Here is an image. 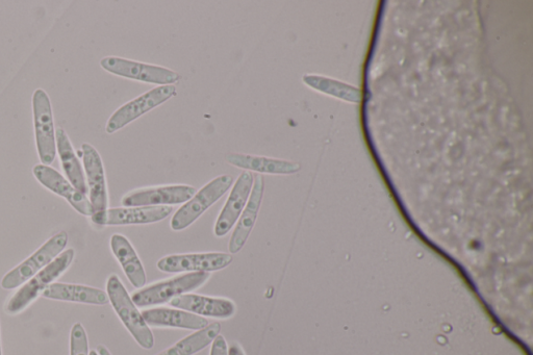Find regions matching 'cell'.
Returning <instances> with one entry per match:
<instances>
[{
  "label": "cell",
  "mask_w": 533,
  "mask_h": 355,
  "mask_svg": "<svg viewBox=\"0 0 533 355\" xmlns=\"http://www.w3.org/2000/svg\"><path fill=\"white\" fill-rule=\"evenodd\" d=\"M74 257V249L63 251L58 258L21 286L8 301L6 313L14 316L29 308L50 285H53L67 271Z\"/></svg>",
  "instance_id": "1"
},
{
  "label": "cell",
  "mask_w": 533,
  "mask_h": 355,
  "mask_svg": "<svg viewBox=\"0 0 533 355\" xmlns=\"http://www.w3.org/2000/svg\"><path fill=\"white\" fill-rule=\"evenodd\" d=\"M107 294L116 314L136 342L144 349L154 347V335H152L150 328L138 311L132 297L124 288L120 278L115 274L109 277Z\"/></svg>",
  "instance_id": "2"
},
{
  "label": "cell",
  "mask_w": 533,
  "mask_h": 355,
  "mask_svg": "<svg viewBox=\"0 0 533 355\" xmlns=\"http://www.w3.org/2000/svg\"><path fill=\"white\" fill-rule=\"evenodd\" d=\"M211 277L208 272H191L176 276L172 280L160 282L144 288L132 295L139 308L160 306L172 299L185 295L205 285Z\"/></svg>",
  "instance_id": "3"
},
{
  "label": "cell",
  "mask_w": 533,
  "mask_h": 355,
  "mask_svg": "<svg viewBox=\"0 0 533 355\" xmlns=\"http://www.w3.org/2000/svg\"><path fill=\"white\" fill-rule=\"evenodd\" d=\"M68 240L69 237L66 232H60L50 238L29 259L4 276L2 288L15 290L30 281L39 271L61 255L68 244Z\"/></svg>",
  "instance_id": "4"
},
{
  "label": "cell",
  "mask_w": 533,
  "mask_h": 355,
  "mask_svg": "<svg viewBox=\"0 0 533 355\" xmlns=\"http://www.w3.org/2000/svg\"><path fill=\"white\" fill-rule=\"evenodd\" d=\"M231 175H221L200 189L186 204L177 211L172 220L171 228L175 232L186 230L203 213L210 209L233 186Z\"/></svg>",
  "instance_id": "5"
},
{
  "label": "cell",
  "mask_w": 533,
  "mask_h": 355,
  "mask_svg": "<svg viewBox=\"0 0 533 355\" xmlns=\"http://www.w3.org/2000/svg\"><path fill=\"white\" fill-rule=\"evenodd\" d=\"M33 115L39 159L43 165L53 164L57 157V140L52 103L43 89L33 94Z\"/></svg>",
  "instance_id": "6"
},
{
  "label": "cell",
  "mask_w": 533,
  "mask_h": 355,
  "mask_svg": "<svg viewBox=\"0 0 533 355\" xmlns=\"http://www.w3.org/2000/svg\"><path fill=\"white\" fill-rule=\"evenodd\" d=\"M100 66L121 78L146 84L170 86L181 80L180 74L171 69L118 57L104 58Z\"/></svg>",
  "instance_id": "7"
},
{
  "label": "cell",
  "mask_w": 533,
  "mask_h": 355,
  "mask_svg": "<svg viewBox=\"0 0 533 355\" xmlns=\"http://www.w3.org/2000/svg\"><path fill=\"white\" fill-rule=\"evenodd\" d=\"M176 95V87L160 86L152 89L119 108L109 119L106 132L114 134Z\"/></svg>",
  "instance_id": "8"
},
{
  "label": "cell",
  "mask_w": 533,
  "mask_h": 355,
  "mask_svg": "<svg viewBox=\"0 0 533 355\" xmlns=\"http://www.w3.org/2000/svg\"><path fill=\"white\" fill-rule=\"evenodd\" d=\"M196 189L186 185H172L136 190L122 198V206L134 207H169L186 204Z\"/></svg>",
  "instance_id": "9"
},
{
  "label": "cell",
  "mask_w": 533,
  "mask_h": 355,
  "mask_svg": "<svg viewBox=\"0 0 533 355\" xmlns=\"http://www.w3.org/2000/svg\"><path fill=\"white\" fill-rule=\"evenodd\" d=\"M82 150L93 215L104 213L108 210L109 195L103 160L99 152L88 143L82 145Z\"/></svg>",
  "instance_id": "10"
},
{
  "label": "cell",
  "mask_w": 533,
  "mask_h": 355,
  "mask_svg": "<svg viewBox=\"0 0 533 355\" xmlns=\"http://www.w3.org/2000/svg\"><path fill=\"white\" fill-rule=\"evenodd\" d=\"M233 257L227 253H193V255L169 256L158 262V268L166 273L215 272L230 266Z\"/></svg>",
  "instance_id": "11"
},
{
  "label": "cell",
  "mask_w": 533,
  "mask_h": 355,
  "mask_svg": "<svg viewBox=\"0 0 533 355\" xmlns=\"http://www.w3.org/2000/svg\"><path fill=\"white\" fill-rule=\"evenodd\" d=\"M253 182H255V177L250 171H244L238 177L217 219L214 231L217 237L226 236L238 222L247 205Z\"/></svg>",
  "instance_id": "12"
},
{
  "label": "cell",
  "mask_w": 533,
  "mask_h": 355,
  "mask_svg": "<svg viewBox=\"0 0 533 355\" xmlns=\"http://www.w3.org/2000/svg\"><path fill=\"white\" fill-rule=\"evenodd\" d=\"M33 173L42 186L65 198L75 211L84 216H93V208L87 195L76 190L56 169L39 164L34 167Z\"/></svg>",
  "instance_id": "13"
},
{
  "label": "cell",
  "mask_w": 533,
  "mask_h": 355,
  "mask_svg": "<svg viewBox=\"0 0 533 355\" xmlns=\"http://www.w3.org/2000/svg\"><path fill=\"white\" fill-rule=\"evenodd\" d=\"M173 209L171 207H134L108 209L104 213L93 215L92 221L101 226L150 224L166 219Z\"/></svg>",
  "instance_id": "14"
},
{
  "label": "cell",
  "mask_w": 533,
  "mask_h": 355,
  "mask_svg": "<svg viewBox=\"0 0 533 355\" xmlns=\"http://www.w3.org/2000/svg\"><path fill=\"white\" fill-rule=\"evenodd\" d=\"M169 303L171 307L179 310L218 319H228L236 313V304L225 298L185 294L172 299Z\"/></svg>",
  "instance_id": "15"
},
{
  "label": "cell",
  "mask_w": 533,
  "mask_h": 355,
  "mask_svg": "<svg viewBox=\"0 0 533 355\" xmlns=\"http://www.w3.org/2000/svg\"><path fill=\"white\" fill-rule=\"evenodd\" d=\"M265 182L261 175L256 176L247 202L235 228L228 249L238 253L245 246L253 227H255L264 197Z\"/></svg>",
  "instance_id": "16"
},
{
  "label": "cell",
  "mask_w": 533,
  "mask_h": 355,
  "mask_svg": "<svg viewBox=\"0 0 533 355\" xmlns=\"http://www.w3.org/2000/svg\"><path fill=\"white\" fill-rule=\"evenodd\" d=\"M42 296L47 299L92 304V306H106L110 302L108 294L103 290L63 283L50 285Z\"/></svg>",
  "instance_id": "17"
},
{
  "label": "cell",
  "mask_w": 533,
  "mask_h": 355,
  "mask_svg": "<svg viewBox=\"0 0 533 355\" xmlns=\"http://www.w3.org/2000/svg\"><path fill=\"white\" fill-rule=\"evenodd\" d=\"M142 316L150 326L175 327L200 331L209 325V321L195 314L168 308H157L143 311Z\"/></svg>",
  "instance_id": "18"
},
{
  "label": "cell",
  "mask_w": 533,
  "mask_h": 355,
  "mask_svg": "<svg viewBox=\"0 0 533 355\" xmlns=\"http://www.w3.org/2000/svg\"><path fill=\"white\" fill-rule=\"evenodd\" d=\"M111 249L131 284L135 288L144 287L146 273L131 242L124 236L116 234L111 238Z\"/></svg>",
  "instance_id": "19"
},
{
  "label": "cell",
  "mask_w": 533,
  "mask_h": 355,
  "mask_svg": "<svg viewBox=\"0 0 533 355\" xmlns=\"http://www.w3.org/2000/svg\"><path fill=\"white\" fill-rule=\"evenodd\" d=\"M57 152L62 163L63 170L67 175L70 184L82 194H88V186L85 179L84 169L78 157H76L73 146L68 135L63 129L56 131Z\"/></svg>",
  "instance_id": "20"
},
{
  "label": "cell",
  "mask_w": 533,
  "mask_h": 355,
  "mask_svg": "<svg viewBox=\"0 0 533 355\" xmlns=\"http://www.w3.org/2000/svg\"><path fill=\"white\" fill-rule=\"evenodd\" d=\"M226 161L245 171L266 174H293L299 170V165L292 162L243 154L228 155Z\"/></svg>",
  "instance_id": "21"
},
{
  "label": "cell",
  "mask_w": 533,
  "mask_h": 355,
  "mask_svg": "<svg viewBox=\"0 0 533 355\" xmlns=\"http://www.w3.org/2000/svg\"><path fill=\"white\" fill-rule=\"evenodd\" d=\"M220 332L221 325L215 322L206 328L200 329L197 333L183 339L158 355H194L212 344Z\"/></svg>",
  "instance_id": "22"
},
{
  "label": "cell",
  "mask_w": 533,
  "mask_h": 355,
  "mask_svg": "<svg viewBox=\"0 0 533 355\" xmlns=\"http://www.w3.org/2000/svg\"><path fill=\"white\" fill-rule=\"evenodd\" d=\"M87 333L81 323L72 326L70 334V355H89Z\"/></svg>",
  "instance_id": "23"
},
{
  "label": "cell",
  "mask_w": 533,
  "mask_h": 355,
  "mask_svg": "<svg viewBox=\"0 0 533 355\" xmlns=\"http://www.w3.org/2000/svg\"><path fill=\"white\" fill-rule=\"evenodd\" d=\"M210 355H228V347L224 337L218 336L214 340Z\"/></svg>",
  "instance_id": "24"
},
{
  "label": "cell",
  "mask_w": 533,
  "mask_h": 355,
  "mask_svg": "<svg viewBox=\"0 0 533 355\" xmlns=\"http://www.w3.org/2000/svg\"><path fill=\"white\" fill-rule=\"evenodd\" d=\"M228 355H245L242 347L234 343L231 345L230 349H228Z\"/></svg>",
  "instance_id": "25"
},
{
  "label": "cell",
  "mask_w": 533,
  "mask_h": 355,
  "mask_svg": "<svg viewBox=\"0 0 533 355\" xmlns=\"http://www.w3.org/2000/svg\"><path fill=\"white\" fill-rule=\"evenodd\" d=\"M97 353L98 355H112L111 352L108 350V348L105 347L104 345H99L97 347Z\"/></svg>",
  "instance_id": "26"
},
{
  "label": "cell",
  "mask_w": 533,
  "mask_h": 355,
  "mask_svg": "<svg viewBox=\"0 0 533 355\" xmlns=\"http://www.w3.org/2000/svg\"><path fill=\"white\" fill-rule=\"evenodd\" d=\"M0 355H3V350H2V338H0Z\"/></svg>",
  "instance_id": "27"
},
{
  "label": "cell",
  "mask_w": 533,
  "mask_h": 355,
  "mask_svg": "<svg viewBox=\"0 0 533 355\" xmlns=\"http://www.w3.org/2000/svg\"><path fill=\"white\" fill-rule=\"evenodd\" d=\"M89 355H98L97 351L92 350Z\"/></svg>",
  "instance_id": "28"
}]
</instances>
